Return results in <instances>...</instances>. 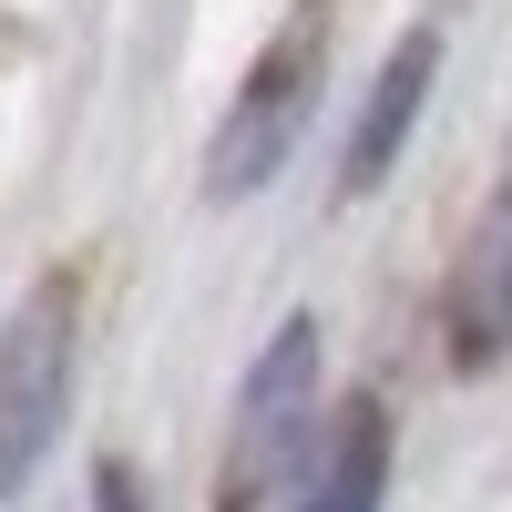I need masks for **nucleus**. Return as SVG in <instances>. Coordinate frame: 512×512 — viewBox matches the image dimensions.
<instances>
[{
    "label": "nucleus",
    "instance_id": "nucleus-3",
    "mask_svg": "<svg viewBox=\"0 0 512 512\" xmlns=\"http://www.w3.org/2000/svg\"><path fill=\"white\" fill-rule=\"evenodd\" d=\"M318 431V318H287L267 349H256L236 420H226V482L216 512H277L297 492V461H308Z\"/></svg>",
    "mask_w": 512,
    "mask_h": 512
},
{
    "label": "nucleus",
    "instance_id": "nucleus-7",
    "mask_svg": "<svg viewBox=\"0 0 512 512\" xmlns=\"http://www.w3.org/2000/svg\"><path fill=\"white\" fill-rule=\"evenodd\" d=\"M93 512H144V472L134 461H93Z\"/></svg>",
    "mask_w": 512,
    "mask_h": 512
},
{
    "label": "nucleus",
    "instance_id": "nucleus-2",
    "mask_svg": "<svg viewBox=\"0 0 512 512\" xmlns=\"http://www.w3.org/2000/svg\"><path fill=\"white\" fill-rule=\"evenodd\" d=\"M318 82H328V0H297L287 31L246 62L236 103L216 113V144H205V195L216 205H246L256 185H277V164L297 154L318 113Z\"/></svg>",
    "mask_w": 512,
    "mask_h": 512
},
{
    "label": "nucleus",
    "instance_id": "nucleus-6",
    "mask_svg": "<svg viewBox=\"0 0 512 512\" xmlns=\"http://www.w3.org/2000/svg\"><path fill=\"white\" fill-rule=\"evenodd\" d=\"M451 359H461V369H492V359H502V226H482L472 267H461V328H451Z\"/></svg>",
    "mask_w": 512,
    "mask_h": 512
},
{
    "label": "nucleus",
    "instance_id": "nucleus-1",
    "mask_svg": "<svg viewBox=\"0 0 512 512\" xmlns=\"http://www.w3.org/2000/svg\"><path fill=\"white\" fill-rule=\"evenodd\" d=\"M72 369H82V277L41 267L21 308L0 318V502L31 492V472L52 461L72 420Z\"/></svg>",
    "mask_w": 512,
    "mask_h": 512
},
{
    "label": "nucleus",
    "instance_id": "nucleus-5",
    "mask_svg": "<svg viewBox=\"0 0 512 512\" xmlns=\"http://www.w3.org/2000/svg\"><path fill=\"white\" fill-rule=\"evenodd\" d=\"M390 492V410L369 390H349L318 431H308V461H297V512H379Z\"/></svg>",
    "mask_w": 512,
    "mask_h": 512
},
{
    "label": "nucleus",
    "instance_id": "nucleus-4",
    "mask_svg": "<svg viewBox=\"0 0 512 512\" xmlns=\"http://www.w3.org/2000/svg\"><path fill=\"white\" fill-rule=\"evenodd\" d=\"M431 72H441V31H400L390 62H379L369 93H359L349 144H338V205H349V195H379V185L400 175L410 123H420V103H431Z\"/></svg>",
    "mask_w": 512,
    "mask_h": 512
}]
</instances>
